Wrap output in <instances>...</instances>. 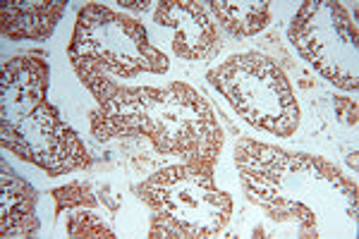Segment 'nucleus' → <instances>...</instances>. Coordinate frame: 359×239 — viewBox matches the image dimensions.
Here are the masks:
<instances>
[{"mask_svg":"<svg viewBox=\"0 0 359 239\" xmlns=\"http://www.w3.org/2000/svg\"><path fill=\"white\" fill-rule=\"evenodd\" d=\"M235 168L247 199L276 223L297 225V237L355 230L357 184L326 158L240 139Z\"/></svg>","mask_w":359,"mask_h":239,"instance_id":"obj_1","label":"nucleus"},{"mask_svg":"<svg viewBox=\"0 0 359 239\" xmlns=\"http://www.w3.org/2000/svg\"><path fill=\"white\" fill-rule=\"evenodd\" d=\"M98 142L144 137L163 156L216 168L225 137L208 101L184 81L165 86H120L91 115Z\"/></svg>","mask_w":359,"mask_h":239,"instance_id":"obj_2","label":"nucleus"},{"mask_svg":"<svg viewBox=\"0 0 359 239\" xmlns=\"http://www.w3.org/2000/svg\"><path fill=\"white\" fill-rule=\"evenodd\" d=\"M67 57L98 106L123 86V79L168 72L165 53L149 43L142 22L98 3L79 10Z\"/></svg>","mask_w":359,"mask_h":239,"instance_id":"obj_3","label":"nucleus"},{"mask_svg":"<svg viewBox=\"0 0 359 239\" xmlns=\"http://www.w3.org/2000/svg\"><path fill=\"white\" fill-rule=\"evenodd\" d=\"M151 208V239H208L228 225L233 196L218 189L213 168L177 163L154 172L137 186Z\"/></svg>","mask_w":359,"mask_h":239,"instance_id":"obj_4","label":"nucleus"},{"mask_svg":"<svg viewBox=\"0 0 359 239\" xmlns=\"http://www.w3.org/2000/svg\"><path fill=\"white\" fill-rule=\"evenodd\" d=\"M208 81L230 108L252 127L273 137H292L299 127V103L280 65L262 53H237L208 72Z\"/></svg>","mask_w":359,"mask_h":239,"instance_id":"obj_5","label":"nucleus"},{"mask_svg":"<svg viewBox=\"0 0 359 239\" xmlns=\"http://www.w3.org/2000/svg\"><path fill=\"white\" fill-rule=\"evenodd\" d=\"M290 41L311 67L343 91L359 89L357 25L343 3L306 0L290 25Z\"/></svg>","mask_w":359,"mask_h":239,"instance_id":"obj_6","label":"nucleus"},{"mask_svg":"<svg viewBox=\"0 0 359 239\" xmlns=\"http://www.w3.org/2000/svg\"><path fill=\"white\" fill-rule=\"evenodd\" d=\"M0 139L5 151L41 168L48 177H62L91 163L82 139L48 101L17 125L0 127Z\"/></svg>","mask_w":359,"mask_h":239,"instance_id":"obj_7","label":"nucleus"},{"mask_svg":"<svg viewBox=\"0 0 359 239\" xmlns=\"http://www.w3.org/2000/svg\"><path fill=\"white\" fill-rule=\"evenodd\" d=\"M158 27L170 32V48L182 60H211L221 50L218 27L213 25L206 3L199 0H163L154 13Z\"/></svg>","mask_w":359,"mask_h":239,"instance_id":"obj_8","label":"nucleus"},{"mask_svg":"<svg viewBox=\"0 0 359 239\" xmlns=\"http://www.w3.org/2000/svg\"><path fill=\"white\" fill-rule=\"evenodd\" d=\"M48 62L41 55H17L3 65L0 77V127L17 125L46 103Z\"/></svg>","mask_w":359,"mask_h":239,"instance_id":"obj_9","label":"nucleus"},{"mask_svg":"<svg viewBox=\"0 0 359 239\" xmlns=\"http://www.w3.org/2000/svg\"><path fill=\"white\" fill-rule=\"evenodd\" d=\"M65 0H5L0 8L3 36L13 41H46L65 15Z\"/></svg>","mask_w":359,"mask_h":239,"instance_id":"obj_10","label":"nucleus"},{"mask_svg":"<svg viewBox=\"0 0 359 239\" xmlns=\"http://www.w3.org/2000/svg\"><path fill=\"white\" fill-rule=\"evenodd\" d=\"M0 237H32L39 230L36 191L20 175L0 165Z\"/></svg>","mask_w":359,"mask_h":239,"instance_id":"obj_11","label":"nucleus"},{"mask_svg":"<svg viewBox=\"0 0 359 239\" xmlns=\"http://www.w3.org/2000/svg\"><path fill=\"white\" fill-rule=\"evenodd\" d=\"M218 25L233 36H254L264 32L271 20L269 0H211Z\"/></svg>","mask_w":359,"mask_h":239,"instance_id":"obj_12","label":"nucleus"},{"mask_svg":"<svg viewBox=\"0 0 359 239\" xmlns=\"http://www.w3.org/2000/svg\"><path fill=\"white\" fill-rule=\"evenodd\" d=\"M67 235L72 239H115L113 230L94 213V208H74L67 218Z\"/></svg>","mask_w":359,"mask_h":239,"instance_id":"obj_13","label":"nucleus"},{"mask_svg":"<svg viewBox=\"0 0 359 239\" xmlns=\"http://www.w3.org/2000/svg\"><path fill=\"white\" fill-rule=\"evenodd\" d=\"M53 199L57 203L55 213L60 215L62 211H74V208H96L98 199L91 191L89 184L84 182H72L67 186H60V189H53Z\"/></svg>","mask_w":359,"mask_h":239,"instance_id":"obj_14","label":"nucleus"},{"mask_svg":"<svg viewBox=\"0 0 359 239\" xmlns=\"http://www.w3.org/2000/svg\"><path fill=\"white\" fill-rule=\"evenodd\" d=\"M118 5H123V8L127 10H147L149 5H154V3H147V0H118Z\"/></svg>","mask_w":359,"mask_h":239,"instance_id":"obj_15","label":"nucleus"}]
</instances>
